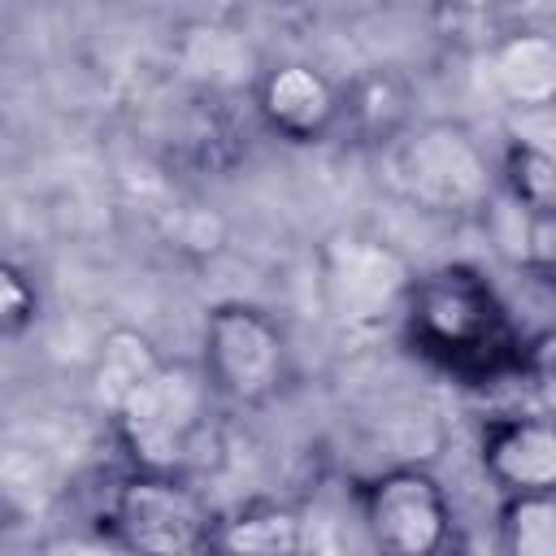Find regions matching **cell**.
I'll use <instances>...</instances> for the list:
<instances>
[{
    "mask_svg": "<svg viewBox=\"0 0 556 556\" xmlns=\"http://www.w3.org/2000/svg\"><path fill=\"white\" fill-rule=\"evenodd\" d=\"M495 552L500 556H556V491L500 495Z\"/></svg>",
    "mask_w": 556,
    "mask_h": 556,
    "instance_id": "9a60e30c",
    "label": "cell"
},
{
    "mask_svg": "<svg viewBox=\"0 0 556 556\" xmlns=\"http://www.w3.org/2000/svg\"><path fill=\"white\" fill-rule=\"evenodd\" d=\"M217 508L191 478L130 469L109 491V504L96 521L130 556H208Z\"/></svg>",
    "mask_w": 556,
    "mask_h": 556,
    "instance_id": "5b68a950",
    "label": "cell"
},
{
    "mask_svg": "<svg viewBox=\"0 0 556 556\" xmlns=\"http://www.w3.org/2000/svg\"><path fill=\"white\" fill-rule=\"evenodd\" d=\"M317 274L326 313L343 330L400 326L408 287L417 278L404 252L365 230H339L334 239H326L317 252Z\"/></svg>",
    "mask_w": 556,
    "mask_h": 556,
    "instance_id": "8992f818",
    "label": "cell"
},
{
    "mask_svg": "<svg viewBox=\"0 0 556 556\" xmlns=\"http://www.w3.org/2000/svg\"><path fill=\"white\" fill-rule=\"evenodd\" d=\"M495 187L504 191V200L521 213L534 217H552L556 213V156L547 143L539 139H508L500 152V169H495Z\"/></svg>",
    "mask_w": 556,
    "mask_h": 556,
    "instance_id": "5bb4252c",
    "label": "cell"
},
{
    "mask_svg": "<svg viewBox=\"0 0 556 556\" xmlns=\"http://www.w3.org/2000/svg\"><path fill=\"white\" fill-rule=\"evenodd\" d=\"M252 109L261 126L282 143L313 148L343 126V83H334L313 61H278L261 70L252 87Z\"/></svg>",
    "mask_w": 556,
    "mask_h": 556,
    "instance_id": "ba28073f",
    "label": "cell"
},
{
    "mask_svg": "<svg viewBox=\"0 0 556 556\" xmlns=\"http://www.w3.org/2000/svg\"><path fill=\"white\" fill-rule=\"evenodd\" d=\"M304 513L278 495H252L217 513L208 556H304Z\"/></svg>",
    "mask_w": 556,
    "mask_h": 556,
    "instance_id": "30bf717a",
    "label": "cell"
},
{
    "mask_svg": "<svg viewBox=\"0 0 556 556\" xmlns=\"http://www.w3.org/2000/svg\"><path fill=\"white\" fill-rule=\"evenodd\" d=\"M39 308L43 300L35 278L17 261L0 256V339H22L39 321Z\"/></svg>",
    "mask_w": 556,
    "mask_h": 556,
    "instance_id": "2e32d148",
    "label": "cell"
},
{
    "mask_svg": "<svg viewBox=\"0 0 556 556\" xmlns=\"http://www.w3.org/2000/svg\"><path fill=\"white\" fill-rule=\"evenodd\" d=\"M161 361H165L161 348H156L143 330H130V326L109 330V334L100 339L96 361H91V374H87V387H91L96 408L109 417Z\"/></svg>",
    "mask_w": 556,
    "mask_h": 556,
    "instance_id": "7c38bea8",
    "label": "cell"
},
{
    "mask_svg": "<svg viewBox=\"0 0 556 556\" xmlns=\"http://www.w3.org/2000/svg\"><path fill=\"white\" fill-rule=\"evenodd\" d=\"M361 526L374 556H447L456 513L426 465H391L356 482Z\"/></svg>",
    "mask_w": 556,
    "mask_h": 556,
    "instance_id": "52a82bcc",
    "label": "cell"
},
{
    "mask_svg": "<svg viewBox=\"0 0 556 556\" xmlns=\"http://www.w3.org/2000/svg\"><path fill=\"white\" fill-rule=\"evenodd\" d=\"M391 169L408 204L430 217H482L495 204V169L482 139L456 117L413 122L391 139Z\"/></svg>",
    "mask_w": 556,
    "mask_h": 556,
    "instance_id": "3957f363",
    "label": "cell"
},
{
    "mask_svg": "<svg viewBox=\"0 0 556 556\" xmlns=\"http://www.w3.org/2000/svg\"><path fill=\"white\" fill-rule=\"evenodd\" d=\"M200 369L230 408H265L291 382V343L274 313L248 300H222L204 313Z\"/></svg>",
    "mask_w": 556,
    "mask_h": 556,
    "instance_id": "277c9868",
    "label": "cell"
},
{
    "mask_svg": "<svg viewBox=\"0 0 556 556\" xmlns=\"http://www.w3.org/2000/svg\"><path fill=\"white\" fill-rule=\"evenodd\" d=\"M400 334L430 369L460 387L521 378L526 334L478 265L447 261L417 274L400 313Z\"/></svg>",
    "mask_w": 556,
    "mask_h": 556,
    "instance_id": "6da1fadb",
    "label": "cell"
},
{
    "mask_svg": "<svg viewBox=\"0 0 556 556\" xmlns=\"http://www.w3.org/2000/svg\"><path fill=\"white\" fill-rule=\"evenodd\" d=\"M478 465L500 495L556 491V426L547 413L486 417L478 430Z\"/></svg>",
    "mask_w": 556,
    "mask_h": 556,
    "instance_id": "9c48e42d",
    "label": "cell"
},
{
    "mask_svg": "<svg viewBox=\"0 0 556 556\" xmlns=\"http://www.w3.org/2000/svg\"><path fill=\"white\" fill-rule=\"evenodd\" d=\"M222 400L213 395L200 361H161L113 413L109 426L117 434V447L126 452L130 469L148 473H178L195 465V452L204 447L213 430V408Z\"/></svg>",
    "mask_w": 556,
    "mask_h": 556,
    "instance_id": "7a4b0ae2",
    "label": "cell"
},
{
    "mask_svg": "<svg viewBox=\"0 0 556 556\" xmlns=\"http://www.w3.org/2000/svg\"><path fill=\"white\" fill-rule=\"evenodd\" d=\"M39 556H130V552L117 547L109 534L91 530V534H61V539H52Z\"/></svg>",
    "mask_w": 556,
    "mask_h": 556,
    "instance_id": "e0dca14e",
    "label": "cell"
},
{
    "mask_svg": "<svg viewBox=\"0 0 556 556\" xmlns=\"http://www.w3.org/2000/svg\"><path fill=\"white\" fill-rule=\"evenodd\" d=\"M486 74L504 104L543 113L556 100V39L547 30H500L486 48Z\"/></svg>",
    "mask_w": 556,
    "mask_h": 556,
    "instance_id": "8fae6325",
    "label": "cell"
},
{
    "mask_svg": "<svg viewBox=\"0 0 556 556\" xmlns=\"http://www.w3.org/2000/svg\"><path fill=\"white\" fill-rule=\"evenodd\" d=\"M413 126L408 113V91L395 74H361L356 83L343 87V126L339 130H356L369 143H387Z\"/></svg>",
    "mask_w": 556,
    "mask_h": 556,
    "instance_id": "4fadbf2b",
    "label": "cell"
}]
</instances>
